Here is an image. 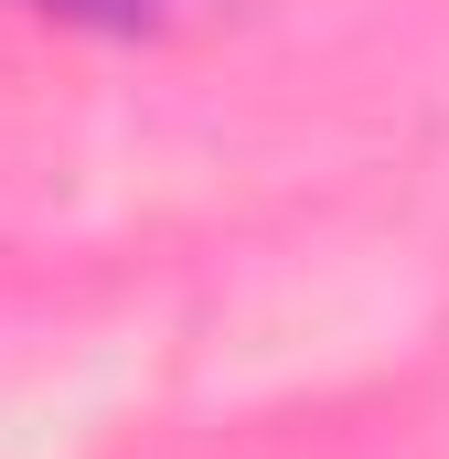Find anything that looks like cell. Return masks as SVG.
Masks as SVG:
<instances>
[{
  "label": "cell",
  "mask_w": 449,
  "mask_h": 459,
  "mask_svg": "<svg viewBox=\"0 0 449 459\" xmlns=\"http://www.w3.org/2000/svg\"><path fill=\"white\" fill-rule=\"evenodd\" d=\"M65 11H139V0H65Z\"/></svg>",
  "instance_id": "6da1fadb"
}]
</instances>
